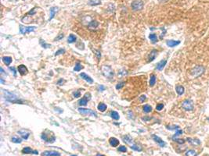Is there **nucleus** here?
I'll list each match as a JSON object with an SVG mask.
<instances>
[{
    "mask_svg": "<svg viewBox=\"0 0 209 156\" xmlns=\"http://www.w3.org/2000/svg\"><path fill=\"white\" fill-rule=\"evenodd\" d=\"M3 94L5 98L8 101V102H12V103H17V104H22V101L18 99V98L15 95L10 93V92L7 91H3Z\"/></svg>",
    "mask_w": 209,
    "mask_h": 156,
    "instance_id": "f257e3e1",
    "label": "nucleus"
},
{
    "mask_svg": "<svg viewBox=\"0 0 209 156\" xmlns=\"http://www.w3.org/2000/svg\"><path fill=\"white\" fill-rule=\"evenodd\" d=\"M102 73L105 77L108 79H112L114 77V71L110 66H103L101 67Z\"/></svg>",
    "mask_w": 209,
    "mask_h": 156,
    "instance_id": "f03ea898",
    "label": "nucleus"
},
{
    "mask_svg": "<svg viewBox=\"0 0 209 156\" xmlns=\"http://www.w3.org/2000/svg\"><path fill=\"white\" fill-rule=\"evenodd\" d=\"M47 132L45 131L44 133H42V139L45 142H48V143H50V144H52V143L55 142V141H56V137H55L53 134H51V135H48L47 133H46Z\"/></svg>",
    "mask_w": 209,
    "mask_h": 156,
    "instance_id": "7ed1b4c3",
    "label": "nucleus"
},
{
    "mask_svg": "<svg viewBox=\"0 0 209 156\" xmlns=\"http://www.w3.org/2000/svg\"><path fill=\"white\" fill-rule=\"evenodd\" d=\"M131 6L134 11L141 10L143 8V2L142 1V0H135V1H133V2H132Z\"/></svg>",
    "mask_w": 209,
    "mask_h": 156,
    "instance_id": "20e7f679",
    "label": "nucleus"
},
{
    "mask_svg": "<svg viewBox=\"0 0 209 156\" xmlns=\"http://www.w3.org/2000/svg\"><path fill=\"white\" fill-rule=\"evenodd\" d=\"M182 106L186 111H192L194 109V103L191 100L186 99L182 102Z\"/></svg>",
    "mask_w": 209,
    "mask_h": 156,
    "instance_id": "39448f33",
    "label": "nucleus"
},
{
    "mask_svg": "<svg viewBox=\"0 0 209 156\" xmlns=\"http://www.w3.org/2000/svg\"><path fill=\"white\" fill-rule=\"evenodd\" d=\"M204 71V68L202 66H197L194 67V68L192 70V75L195 77H197L201 75Z\"/></svg>",
    "mask_w": 209,
    "mask_h": 156,
    "instance_id": "423d86ee",
    "label": "nucleus"
},
{
    "mask_svg": "<svg viewBox=\"0 0 209 156\" xmlns=\"http://www.w3.org/2000/svg\"><path fill=\"white\" fill-rule=\"evenodd\" d=\"M78 112L82 115H88V116H97V114L92 111V109H89V108H78Z\"/></svg>",
    "mask_w": 209,
    "mask_h": 156,
    "instance_id": "0eeeda50",
    "label": "nucleus"
},
{
    "mask_svg": "<svg viewBox=\"0 0 209 156\" xmlns=\"http://www.w3.org/2000/svg\"><path fill=\"white\" fill-rule=\"evenodd\" d=\"M35 29H36V27H25V26H23V25H20V31L21 34H23V35L34 31Z\"/></svg>",
    "mask_w": 209,
    "mask_h": 156,
    "instance_id": "6e6552de",
    "label": "nucleus"
},
{
    "mask_svg": "<svg viewBox=\"0 0 209 156\" xmlns=\"http://www.w3.org/2000/svg\"><path fill=\"white\" fill-rule=\"evenodd\" d=\"M90 99H91V95L89 93H86L82 99L79 100L78 104L81 106H86L88 103V101H89Z\"/></svg>",
    "mask_w": 209,
    "mask_h": 156,
    "instance_id": "1a4fd4ad",
    "label": "nucleus"
},
{
    "mask_svg": "<svg viewBox=\"0 0 209 156\" xmlns=\"http://www.w3.org/2000/svg\"><path fill=\"white\" fill-rule=\"evenodd\" d=\"M152 137H153V141H154L156 143H157V144H158L159 145H160V147H164L165 145H166V143L162 140V139L161 138V137H159L158 136H157V135H153L152 136Z\"/></svg>",
    "mask_w": 209,
    "mask_h": 156,
    "instance_id": "9d476101",
    "label": "nucleus"
},
{
    "mask_svg": "<svg viewBox=\"0 0 209 156\" xmlns=\"http://www.w3.org/2000/svg\"><path fill=\"white\" fill-rule=\"evenodd\" d=\"M22 153L24 154H34V155H38V151L35 150H32L31 147H26L22 149Z\"/></svg>",
    "mask_w": 209,
    "mask_h": 156,
    "instance_id": "9b49d317",
    "label": "nucleus"
},
{
    "mask_svg": "<svg viewBox=\"0 0 209 156\" xmlns=\"http://www.w3.org/2000/svg\"><path fill=\"white\" fill-rule=\"evenodd\" d=\"M79 77H82L84 81H86V82H88L89 84H92L93 83V80L89 77V76H88L86 73H80L79 74Z\"/></svg>",
    "mask_w": 209,
    "mask_h": 156,
    "instance_id": "f8f14e48",
    "label": "nucleus"
},
{
    "mask_svg": "<svg viewBox=\"0 0 209 156\" xmlns=\"http://www.w3.org/2000/svg\"><path fill=\"white\" fill-rule=\"evenodd\" d=\"M18 133H20L21 137H22L23 139H24V140H27V139L30 136V132L28 131V130H20L18 131Z\"/></svg>",
    "mask_w": 209,
    "mask_h": 156,
    "instance_id": "ddd939ff",
    "label": "nucleus"
},
{
    "mask_svg": "<svg viewBox=\"0 0 209 156\" xmlns=\"http://www.w3.org/2000/svg\"><path fill=\"white\" fill-rule=\"evenodd\" d=\"M18 72L20 73V75H25L28 73V68L24 65H20L18 66Z\"/></svg>",
    "mask_w": 209,
    "mask_h": 156,
    "instance_id": "4468645a",
    "label": "nucleus"
},
{
    "mask_svg": "<svg viewBox=\"0 0 209 156\" xmlns=\"http://www.w3.org/2000/svg\"><path fill=\"white\" fill-rule=\"evenodd\" d=\"M166 44H167V45L168 46V47H175V46H176L180 44V41H174V40H168L167 41H166Z\"/></svg>",
    "mask_w": 209,
    "mask_h": 156,
    "instance_id": "2eb2a0df",
    "label": "nucleus"
},
{
    "mask_svg": "<svg viewBox=\"0 0 209 156\" xmlns=\"http://www.w3.org/2000/svg\"><path fill=\"white\" fill-rule=\"evenodd\" d=\"M99 26V23L97 22L96 20H92L91 22H89V24H88V27L90 30H94V29H96Z\"/></svg>",
    "mask_w": 209,
    "mask_h": 156,
    "instance_id": "dca6fc26",
    "label": "nucleus"
},
{
    "mask_svg": "<svg viewBox=\"0 0 209 156\" xmlns=\"http://www.w3.org/2000/svg\"><path fill=\"white\" fill-rule=\"evenodd\" d=\"M42 156H60V154L57 151H46L42 153Z\"/></svg>",
    "mask_w": 209,
    "mask_h": 156,
    "instance_id": "f3484780",
    "label": "nucleus"
},
{
    "mask_svg": "<svg viewBox=\"0 0 209 156\" xmlns=\"http://www.w3.org/2000/svg\"><path fill=\"white\" fill-rule=\"evenodd\" d=\"M58 10V7L57 6H53L50 8V17L49 19V21H50L51 20H53V17L55 16V14L57 13V12Z\"/></svg>",
    "mask_w": 209,
    "mask_h": 156,
    "instance_id": "a211bd4d",
    "label": "nucleus"
},
{
    "mask_svg": "<svg viewBox=\"0 0 209 156\" xmlns=\"http://www.w3.org/2000/svg\"><path fill=\"white\" fill-rule=\"evenodd\" d=\"M109 143H110V146H112V147H117L119 145V141L115 137H110L109 139Z\"/></svg>",
    "mask_w": 209,
    "mask_h": 156,
    "instance_id": "6ab92c4d",
    "label": "nucleus"
},
{
    "mask_svg": "<svg viewBox=\"0 0 209 156\" xmlns=\"http://www.w3.org/2000/svg\"><path fill=\"white\" fill-rule=\"evenodd\" d=\"M157 50L156 49L152 50L150 54V56H149V59H148L149 60L148 61L149 62H152L153 60H154L156 56H157Z\"/></svg>",
    "mask_w": 209,
    "mask_h": 156,
    "instance_id": "aec40b11",
    "label": "nucleus"
},
{
    "mask_svg": "<svg viewBox=\"0 0 209 156\" xmlns=\"http://www.w3.org/2000/svg\"><path fill=\"white\" fill-rule=\"evenodd\" d=\"M166 63H167V60H161V61H160L158 63H157L156 69L157 70H162L164 69V66L166 65Z\"/></svg>",
    "mask_w": 209,
    "mask_h": 156,
    "instance_id": "412c9836",
    "label": "nucleus"
},
{
    "mask_svg": "<svg viewBox=\"0 0 209 156\" xmlns=\"http://www.w3.org/2000/svg\"><path fill=\"white\" fill-rule=\"evenodd\" d=\"M122 139H123V141L125 142V143H126V144H133V138H132L129 135H125V136H124V137H122Z\"/></svg>",
    "mask_w": 209,
    "mask_h": 156,
    "instance_id": "4be33fe9",
    "label": "nucleus"
},
{
    "mask_svg": "<svg viewBox=\"0 0 209 156\" xmlns=\"http://www.w3.org/2000/svg\"><path fill=\"white\" fill-rule=\"evenodd\" d=\"M2 61L6 66H10L12 62V58L10 56H4L2 58Z\"/></svg>",
    "mask_w": 209,
    "mask_h": 156,
    "instance_id": "5701e85b",
    "label": "nucleus"
},
{
    "mask_svg": "<svg viewBox=\"0 0 209 156\" xmlns=\"http://www.w3.org/2000/svg\"><path fill=\"white\" fill-rule=\"evenodd\" d=\"M187 141H188L189 143H190V144H194V145H198L200 144V141L198 140V139H192V138H187L186 139Z\"/></svg>",
    "mask_w": 209,
    "mask_h": 156,
    "instance_id": "b1692460",
    "label": "nucleus"
},
{
    "mask_svg": "<svg viewBox=\"0 0 209 156\" xmlns=\"http://www.w3.org/2000/svg\"><path fill=\"white\" fill-rule=\"evenodd\" d=\"M176 90L177 94L179 95V96H181L182 95H183V93H184V87H183L182 86H181V85L176 86Z\"/></svg>",
    "mask_w": 209,
    "mask_h": 156,
    "instance_id": "393cba45",
    "label": "nucleus"
},
{
    "mask_svg": "<svg viewBox=\"0 0 209 156\" xmlns=\"http://www.w3.org/2000/svg\"><path fill=\"white\" fill-rule=\"evenodd\" d=\"M106 108H107V107H106V105L104 103H100L99 105H98V106H97L98 110L102 112H105L106 110Z\"/></svg>",
    "mask_w": 209,
    "mask_h": 156,
    "instance_id": "a878e982",
    "label": "nucleus"
},
{
    "mask_svg": "<svg viewBox=\"0 0 209 156\" xmlns=\"http://www.w3.org/2000/svg\"><path fill=\"white\" fill-rule=\"evenodd\" d=\"M88 4L90 6H97L101 4V0H89Z\"/></svg>",
    "mask_w": 209,
    "mask_h": 156,
    "instance_id": "bb28decb",
    "label": "nucleus"
},
{
    "mask_svg": "<svg viewBox=\"0 0 209 156\" xmlns=\"http://www.w3.org/2000/svg\"><path fill=\"white\" fill-rule=\"evenodd\" d=\"M156 80H157L156 76L154 74H152L150 76V87L154 86V84L156 83Z\"/></svg>",
    "mask_w": 209,
    "mask_h": 156,
    "instance_id": "cd10ccee",
    "label": "nucleus"
},
{
    "mask_svg": "<svg viewBox=\"0 0 209 156\" xmlns=\"http://www.w3.org/2000/svg\"><path fill=\"white\" fill-rule=\"evenodd\" d=\"M11 141L14 143H16V144H20V143L22 142V139L16 136H14L11 138Z\"/></svg>",
    "mask_w": 209,
    "mask_h": 156,
    "instance_id": "c85d7f7f",
    "label": "nucleus"
},
{
    "mask_svg": "<svg viewBox=\"0 0 209 156\" xmlns=\"http://www.w3.org/2000/svg\"><path fill=\"white\" fill-rule=\"evenodd\" d=\"M110 116H111V118L113 120H118L119 118H120V116H119V114L116 111L111 112V113H110Z\"/></svg>",
    "mask_w": 209,
    "mask_h": 156,
    "instance_id": "c756f323",
    "label": "nucleus"
},
{
    "mask_svg": "<svg viewBox=\"0 0 209 156\" xmlns=\"http://www.w3.org/2000/svg\"><path fill=\"white\" fill-rule=\"evenodd\" d=\"M130 148L133 149L134 151H141L143 150L142 147L139 146V145H137V144H133L130 146Z\"/></svg>",
    "mask_w": 209,
    "mask_h": 156,
    "instance_id": "7c9ffc66",
    "label": "nucleus"
},
{
    "mask_svg": "<svg viewBox=\"0 0 209 156\" xmlns=\"http://www.w3.org/2000/svg\"><path fill=\"white\" fill-rule=\"evenodd\" d=\"M75 41H76V37H75V35H70L69 37H68V38H67V42H68V43H70V44L74 43V42H75Z\"/></svg>",
    "mask_w": 209,
    "mask_h": 156,
    "instance_id": "2f4dec72",
    "label": "nucleus"
},
{
    "mask_svg": "<svg viewBox=\"0 0 209 156\" xmlns=\"http://www.w3.org/2000/svg\"><path fill=\"white\" fill-rule=\"evenodd\" d=\"M149 38L150 39V41H152L153 43H156L157 41V37L155 34H150V35H149Z\"/></svg>",
    "mask_w": 209,
    "mask_h": 156,
    "instance_id": "473e14b6",
    "label": "nucleus"
},
{
    "mask_svg": "<svg viewBox=\"0 0 209 156\" xmlns=\"http://www.w3.org/2000/svg\"><path fill=\"white\" fill-rule=\"evenodd\" d=\"M152 111V107L149 105H145L143 106V112L146 113H149Z\"/></svg>",
    "mask_w": 209,
    "mask_h": 156,
    "instance_id": "72a5a7b5",
    "label": "nucleus"
},
{
    "mask_svg": "<svg viewBox=\"0 0 209 156\" xmlns=\"http://www.w3.org/2000/svg\"><path fill=\"white\" fill-rule=\"evenodd\" d=\"M186 156H197V152L194 150H189L186 152Z\"/></svg>",
    "mask_w": 209,
    "mask_h": 156,
    "instance_id": "f704fd0d",
    "label": "nucleus"
},
{
    "mask_svg": "<svg viewBox=\"0 0 209 156\" xmlns=\"http://www.w3.org/2000/svg\"><path fill=\"white\" fill-rule=\"evenodd\" d=\"M82 69H83V66H82V64L79 62H77L75 66V68H74V70L76 71V72H78V71H80Z\"/></svg>",
    "mask_w": 209,
    "mask_h": 156,
    "instance_id": "c9c22d12",
    "label": "nucleus"
},
{
    "mask_svg": "<svg viewBox=\"0 0 209 156\" xmlns=\"http://www.w3.org/2000/svg\"><path fill=\"white\" fill-rule=\"evenodd\" d=\"M182 133V130H180V129H179V130H176V134H175V135L172 137V140H174V139H176V138H177L179 136V135H181V134Z\"/></svg>",
    "mask_w": 209,
    "mask_h": 156,
    "instance_id": "e433bc0d",
    "label": "nucleus"
},
{
    "mask_svg": "<svg viewBox=\"0 0 209 156\" xmlns=\"http://www.w3.org/2000/svg\"><path fill=\"white\" fill-rule=\"evenodd\" d=\"M40 45L42 46V48H49V47H50V45L46 44L45 42V41L42 40V39H40Z\"/></svg>",
    "mask_w": 209,
    "mask_h": 156,
    "instance_id": "4c0bfd02",
    "label": "nucleus"
},
{
    "mask_svg": "<svg viewBox=\"0 0 209 156\" xmlns=\"http://www.w3.org/2000/svg\"><path fill=\"white\" fill-rule=\"evenodd\" d=\"M125 82H120V83H118L117 85H116V89H117V90L121 89V88H122L124 86H125Z\"/></svg>",
    "mask_w": 209,
    "mask_h": 156,
    "instance_id": "58836bf2",
    "label": "nucleus"
},
{
    "mask_svg": "<svg viewBox=\"0 0 209 156\" xmlns=\"http://www.w3.org/2000/svg\"><path fill=\"white\" fill-rule=\"evenodd\" d=\"M73 95H74L75 98H79V97H81V91H80V90L75 91L73 93Z\"/></svg>",
    "mask_w": 209,
    "mask_h": 156,
    "instance_id": "ea45409f",
    "label": "nucleus"
},
{
    "mask_svg": "<svg viewBox=\"0 0 209 156\" xmlns=\"http://www.w3.org/2000/svg\"><path fill=\"white\" fill-rule=\"evenodd\" d=\"M167 127H168V130H177L179 129V126H176V125H174V126H167Z\"/></svg>",
    "mask_w": 209,
    "mask_h": 156,
    "instance_id": "a19ab883",
    "label": "nucleus"
},
{
    "mask_svg": "<svg viewBox=\"0 0 209 156\" xmlns=\"http://www.w3.org/2000/svg\"><path fill=\"white\" fill-rule=\"evenodd\" d=\"M118 151H121V152H126V151H127V147L125 146H121V147H119Z\"/></svg>",
    "mask_w": 209,
    "mask_h": 156,
    "instance_id": "79ce46f5",
    "label": "nucleus"
},
{
    "mask_svg": "<svg viewBox=\"0 0 209 156\" xmlns=\"http://www.w3.org/2000/svg\"><path fill=\"white\" fill-rule=\"evenodd\" d=\"M173 141H176V142H177V143H179V144H184V142H185V141H184V140H182V139H178V138L174 139Z\"/></svg>",
    "mask_w": 209,
    "mask_h": 156,
    "instance_id": "37998d69",
    "label": "nucleus"
},
{
    "mask_svg": "<svg viewBox=\"0 0 209 156\" xmlns=\"http://www.w3.org/2000/svg\"><path fill=\"white\" fill-rule=\"evenodd\" d=\"M163 108H164V105L163 104H158L157 105V107H156V109L157 111H161V110H162V109H163Z\"/></svg>",
    "mask_w": 209,
    "mask_h": 156,
    "instance_id": "c03bdc74",
    "label": "nucleus"
},
{
    "mask_svg": "<svg viewBox=\"0 0 209 156\" xmlns=\"http://www.w3.org/2000/svg\"><path fill=\"white\" fill-rule=\"evenodd\" d=\"M65 52V50L64 49H60V50H58V51H57L56 52V53H55V56H59V55H60V54H62V53H64Z\"/></svg>",
    "mask_w": 209,
    "mask_h": 156,
    "instance_id": "a18cd8bd",
    "label": "nucleus"
},
{
    "mask_svg": "<svg viewBox=\"0 0 209 156\" xmlns=\"http://www.w3.org/2000/svg\"><path fill=\"white\" fill-rule=\"evenodd\" d=\"M63 37H64V35H63V34H60V35H59V36H58V37H57L56 38L54 39V41H59V40L62 39Z\"/></svg>",
    "mask_w": 209,
    "mask_h": 156,
    "instance_id": "49530a36",
    "label": "nucleus"
},
{
    "mask_svg": "<svg viewBox=\"0 0 209 156\" xmlns=\"http://www.w3.org/2000/svg\"><path fill=\"white\" fill-rule=\"evenodd\" d=\"M146 98H147L146 96H145V95H142L141 97H139V101H140L141 102H143L144 101L146 100Z\"/></svg>",
    "mask_w": 209,
    "mask_h": 156,
    "instance_id": "de8ad7c7",
    "label": "nucleus"
},
{
    "mask_svg": "<svg viewBox=\"0 0 209 156\" xmlns=\"http://www.w3.org/2000/svg\"><path fill=\"white\" fill-rule=\"evenodd\" d=\"M95 52H96V55L97 56V58L100 60V57H101V53H100V51H97V50H95Z\"/></svg>",
    "mask_w": 209,
    "mask_h": 156,
    "instance_id": "09e8293b",
    "label": "nucleus"
},
{
    "mask_svg": "<svg viewBox=\"0 0 209 156\" xmlns=\"http://www.w3.org/2000/svg\"><path fill=\"white\" fill-rule=\"evenodd\" d=\"M63 82H64V81H63V79H60V80H59V81H58L57 84H59V85H62Z\"/></svg>",
    "mask_w": 209,
    "mask_h": 156,
    "instance_id": "8fccbe9b",
    "label": "nucleus"
},
{
    "mask_svg": "<svg viewBox=\"0 0 209 156\" xmlns=\"http://www.w3.org/2000/svg\"><path fill=\"white\" fill-rule=\"evenodd\" d=\"M10 70L11 71H13V73H14V76H16V70H15V68H14V67H10Z\"/></svg>",
    "mask_w": 209,
    "mask_h": 156,
    "instance_id": "3c124183",
    "label": "nucleus"
},
{
    "mask_svg": "<svg viewBox=\"0 0 209 156\" xmlns=\"http://www.w3.org/2000/svg\"><path fill=\"white\" fill-rule=\"evenodd\" d=\"M98 88H99V90L101 91H103L105 90V87H104V86H102V85H101V86H99V87H98Z\"/></svg>",
    "mask_w": 209,
    "mask_h": 156,
    "instance_id": "603ef678",
    "label": "nucleus"
},
{
    "mask_svg": "<svg viewBox=\"0 0 209 156\" xmlns=\"http://www.w3.org/2000/svg\"><path fill=\"white\" fill-rule=\"evenodd\" d=\"M161 29L162 31H164V32H165V31H166L164 30V28H161ZM164 33H162V35L161 36V38H162V37H164Z\"/></svg>",
    "mask_w": 209,
    "mask_h": 156,
    "instance_id": "864d4df0",
    "label": "nucleus"
},
{
    "mask_svg": "<svg viewBox=\"0 0 209 156\" xmlns=\"http://www.w3.org/2000/svg\"><path fill=\"white\" fill-rule=\"evenodd\" d=\"M158 1H159L160 2H165L168 1V0H158Z\"/></svg>",
    "mask_w": 209,
    "mask_h": 156,
    "instance_id": "5fc2aeb1",
    "label": "nucleus"
},
{
    "mask_svg": "<svg viewBox=\"0 0 209 156\" xmlns=\"http://www.w3.org/2000/svg\"><path fill=\"white\" fill-rule=\"evenodd\" d=\"M0 70H1V73H2V74H3V73H4V70H3V69H2V68H1Z\"/></svg>",
    "mask_w": 209,
    "mask_h": 156,
    "instance_id": "6e6d98bb",
    "label": "nucleus"
},
{
    "mask_svg": "<svg viewBox=\"0 0 209 156\" xmlns=\"http://www.w3.org/2000/svg\"><path fill=\"white\" fill-rule=\"evenodd\" d=\"M96 156H104V155H101V154H97Z\"/></svg>",
    "mask_w": 209,
    "mask_h": 156,
    "instance_id": "4d7b16f0",
    "label": "nucleus"
},
{
    "mask_svg": "<svg viewBox=\"0 0 209 156\" xmlns=\"http://www.w3.org/2000/svg\"><path fill=\"white\" fill-rule=\"evenodd\" d=\"M3 82H4V81H3V80H2V79L1 78V83H3Z\"/></svg>",
    "mask_w": 209,
    "mask_h": 156,
    "instance_id": "13d9d810",
    "label": "nucleus"
},
{
    "mask_svg": "<svg viewBox=\"0 0 209 156\" xmlns=\"http://www.w3.org/2000/svg\"><path fill=\"white\" fill-rule=\"evenodd\" d=\"M71 156H76V155H71Z\"/></svg>",
    "mask_w": 209,
    "mask_h": 156,
    "instance_id": "bf43d9fd",
    "label": "nucleus"
}]
</instances>
